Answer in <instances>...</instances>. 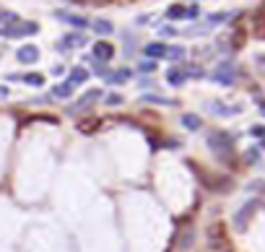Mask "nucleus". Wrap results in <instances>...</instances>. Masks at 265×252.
I'll return each mask as SVG.
<instances>
[{"label": "nucleus", "instance_id": "obj_1", "mask_svg": "<svg viewBox=\"0 0 265 252\" xmlns=\"http://www.w3.org/2000/svg\"><path fill=\"white\" fill-rule=\"evenodd\" d=\"M208 148L218 162H231L234 159V135H229L226 130H213L208 133Z\"/></svg>", "mask_w": 265, "mask_h": 252}, {"label": "nucleus", "instance_id": "obj_2", "mask_svg": "<svg viewBox=\"0 0 265 252\" xmlns=\"http://www.w3.org/2000/svg\"><path fill=\"white\" fill-rule=\"evenodd\" d=\"M39 32V24L37 21H13V24H6L0 26V37L3 39H24V37H34Z\"/></svg>", "mask_w": 265, "mask_h": 252}, {"label": "nucleus", "instance_id": "obj_3", "mask_svg": "<svg viewBox=\"0 0 265 252\" xmlns=\"http://www.w3.org/2000/svg\"><path fill=\"white\" fill-rule=\"evenodd\" d=\"M99 99H104V91L102 88H88L86 91V94L76 102V104H71L68 109H65V112H68V114H78V112H88V109H91Z\"/></svg>", "mask_w": 265, "mask_h": 252}, {"label": "nucleus", "instance_id": "obj_4", "mask_svg": "<svg viewBox=\"0 0 265 252\" xmlns=\"http://www.w3.org/2000/svg\"><path fill=\"white\" fill-rule=\"evenodd\" d=\"M257 205H260V200H247L245 205H242V208L234 213V229H239V232H245L247 229V224H250V218H252V213L257 211Z\"/></svg>", "mask_w": 265, "mask_h": 252}, {"label": "nucleus", "instance_id": "obj_5", "mask_svg": "<svg viewBox=\"0 0 265 252\" xmlns=\"http://www.w3.org/2000/svg\"><path fill=\"white\" fill-rule=\"evenodd\" d=\"M86 34L83 32H73V34H65L57 44H55V50H62V52H68V50H78V47H86Z\"/></svg>", "mask_w": 265, "mask_h": 252}, {"label": "nucleus", "instance_id": "obj_6", "mask_svg": "<svg viewBox=\"0 0 265 252\" xmlns=\"http://www.w3.org/2000/svg\"><path fill=\"white\" fill-rule=\"evenodd\" d=\"M169 21H180V18H197L201 16V11H197V6H190V8H185V6H169L167 8V13H164Z\"/></svg>", "mask_w": 265, "mask_h": 252}, {"label": "nucleus", "instance_id": "obj_7", "mask_svg": "<svg viewBox=\"0 0 265 252\" xmlns=\"http://www.w3.org/2000/svg\"><path fill=\"white\" fill-rule=\"evenodd\" d=\"M16 60L21 65H34V62H39V47H37V44H21V47L16 50Z\"/></svg>", "mask_w": 265, "mask_h": 252}, {"label": "nucleus", "instance_id": "obj_8", "mask_svg": "<svg viewBox=\"0 0 265 252\" xmlns=\"http://www.w3.org/2000/svg\"><path fill=\"white\" fill-rule=\"evenodd\" d=\"M213 81L221 83V86H231L234 83V65L231 62H221L213 71Z\"/></svg>", "mask_w": 265, "mask_h": 252}, {"label": "nucleus", "instance_id": "obj_9", "mask_svg": "<svg viewBox=\"0 0 265 252\" xmlns=\"http://www.w3.org/2000/svg\"><path fill=\"white\" fill-rule=\"evenodd\" d=\"M115 57V47L109 44L107 39H99L96 44H94V60H99V62H109Z\"/></svg>", "mask_w": 265, "mask_h": 252}, {"label": "nucleus", "instance_id": "obj_10", "mask_svg": "<svg viewBox=\"0 0 265 252\" xmlns=\"http://www.w3.org/2000/svg\"><path fill=\"white\" fill-rule=\"evenodd\" d=\"M55 18L62 21V24H68V26H76V29H86V26H88V18L73 16V13H68V11H55Z\"/></svg>", "mask_w": 265, "mask_h": 252}, {"label": "nucleus", "instance_id": "obj_11", "mask_svg": "<svg viewBox=\"0 0 265 252\" xmlns=\"http://www.w3.org/2000/svg\"><path fill=\"white\" fill-rule=\"evenodd\" d=\"M167 50H169V44H164V42H148L143 47V55L148 60H159V57H167Z\"/></svg>", "mask_w": 265, "mask_h": 252}, {"label": "nucleus", "instance_id": "obj_12", "mask_svg": "<svg viewBox=\"0 0 265 252\" xmlns=\"http://www.w3.org/2000/svg\"><path fill=\"white\" fill-rule=\"evenodd\" d=\"M132 78V71L130 68H117V71H109V76L104 78L109 86H122V83H127Z\"/></svg>", "mask_w": 265, "mask_h": 252}, {"label": "nucleus", "instance_id": "obj_13", "mask_svg": "<svg viewBox=\"0 0 265 252\" xmlns=\"http://www.w3.org/2000/svg\"><path fill=\"white\" fill-rule=\"evenodd\" d=\"M187 81V76H185V68L182 65H174V68H169L167 71V83L169 86H182Z\"/></svg>", "mask_w": 265, "mask_h": 252}, {"label": "nucleus", "instance_id": "obj_14", "mask_svg": "<svg viewBox=\"0 0 265 252\" xmlns=\"http://www.w3.org/2000/svg\"><path fill=\"white\" fill-rule=\"evenodd\" d=\"M88 76H91V73H88L86 68H81V65H78V68H71V73H68V83H71L73 88H76V86H83V83L88 81Z\"/></svg>", "mask_w": 265, "mask_h": 252}, {"label": "nucleus", "instance_id": "obj_15", "mask_svg": "<svg viewBox=\"0 0 265 252\" xmlns=\"http://www.w3.org/2000/svg\"><path fill=\"white\" fill-rule=\"evenodd\" d=\"M208 109L213 114H218V117H231V114H239L242 112V107H226V104H221V102H211Z\"/></svg>", "mask_w": 265, "mask_h": 252}, {"label": "nucleus", "instance_id": "obj_16", "mask_svg": "<svg viewBox=\"0 0 265 252\" xmlns=\"http://www.w3.org/2000/svg\"><path fill=\"white\" fill-rule=\"evenodd\" d=\"M99 128H102V120H99V117L78 120V125H76V130H78V133H83V135H91V133H96Z\"/></svg>", "mask_w": 265, "mask_h": 252}, {"label": "nucleus", "instance_id": "obj_17", "mask_svg": "<svg viewBox=\"0 0 265 252\" xmlns=\"http://www.w3.org/2000/svg\"><path fill=\"white\" fill-rule=\"evenodd\" d=\"M182 128L195 133V130H201V128H203V120L197 117V114H192V112H185V114H182Z\"/></svg>", "mask_w": 265, "mask_h": 252}, {"label": "nucleus", "instance_id": "obj_18", "mask_svg": "<svg viewBox=\"0 0 265 252\" xmlns=\"http://www.w3.org/2000/svg\"><path fill=\"white\" fill-rule=\"evenodd\" d=\"M141 102L146 104H164V107H177V99H169V97H156V94H143Z\"/></svg>", "mask_w": 265, "mask_h": 252}, {"label": "nucleus", "instance_id": "obj_19", "mask_svg": "<svg viewBox=\"0 0 265 252\" xmlns=\"http://www.w3.org/2000/svg\"><path fill=\"white\" fill-rule=\"evenodd\" d=\"M52 97H55V99H71V97H73V86H71L68 81L57 83V86L52 88Z\"/></svg>", "mask_w": 265, "mask_h": 252}, {"label": "nucleus", "instance_id": "obj_20", "mask_svg": "<svg viewBox=\"0 0 265 252\" xmlns=\"http://www.w3.org/2000/svg\"><path fill=\"white\" fill-rule=\"evenodd\" d=\"M91 26H94V32H96V34H104V37H109V34L115 32L112 21H107V18H96V21H94Z\"/></svg>", "mask_w": 265, "mask_h": 252}, {"label": "nucleus", "instance_id": "obj_21", "mask_svg": "<svg viewBox=\"0 0 265 252\" xmlns=\"http://www.w3.org/2000/svg\"><path fill=\"white\" fill-rule=\"evenodd\" d=\"M21 81H24L26 86H34V88L44 86V76L42 73H26V76H21Z\"/></svg>", "mask_w": 265, "mask_h": 252}, {"label": "nucleus", "instance_id": "obj_22", "mask_svg": "<svg viewBox=\"0 0 265 252\" xmlns=\"http://www.w3.org/2000/svg\"><path fill=\"white\" fill-rule=\"evenodd\" d=\"M260 156H262V151H260V148H255V146H252V148H247V151H245V164H247V167L260 164Z\"/></svg>", "mask_w": 265, "mask_h": 252}, {"label": "nucleus", "instance_id": "obj_23", "mask_svg": "<svg viewBox=\"0 0 265 252\" xmlns=\"http://www.w3.org/2000/svg\"><path fill=\"white\" fill-rule=\"evenodd\" d=\"M195 242V229L187 226V234H180V249H190Z\"/></svg>", "mask_w": 265, "mask_h": 252}, {"label": "nucleus", "instance_id": "obj_24", "mask_svg": "<svg viewBox=\"0 0 265 252\" xmlns=\"http://www.w3.org/2000/svg\"><path fill=\"white\" fill-rule=\"evenodd\" d=\"M13 21H18V16H16V13H11V11H3V8H0V26L13 24Z\"/></svg>", "mask_w": 265, "mask_h": 252}, {"label": "nucleus", "instance_id": "obj_25", "mask_svg": "<svg viewBox=\"0 0 265 252\" xmlns=\"http://www.w3.org/2000/svg\"><path fill=\"white\" fill-rule=\"evenodd\" d=\"M185 57V47H169L167 50V60H182Z\"/></svg>", "mask_w": 265, "mask_h": 252}, {"label": "nucleus", "instance_id": "obj_26", "mask_svg": "<svg viewBox=\"0 0 265 252\" xmlns=\"http://www.w3.org/2000/svg\"><path fill=\"white\" fill-rule=\"evenodd\" d=\"M94 73H96L99 78H107V76H109V68H107V62H99V60H94Z\"/></svg>", "mask_w": 265, "mask_h": 252}, {"label": "nucleus", "instance_id": "obj_27", "mask_svg": "<svg viewBox=\"0 0 265 252\" xmlns=\"http://www.w3.org/2000/svg\"><path fill=\"white\" fill-rule=\"evenodd\" d=\"M138 71L141 73H153V71H156V62H153V60H141V65H138Z\"/></svg>", "mask_w": 265, "mask_h": 252}, {"label": "nucleus", "instance_id": "obj_28", "mask_svg": "<svg viewBox=\"0 0 265 252\" xmlns=\"http://www.w3.org/2000/svg\"><path fill=\"white\" fill-rule=\"evenodd\" d=\"M125 99H122V94H109L107 97V107H120Z\"/></svg>", "mask_w": 265, "mask_h": 252}, {"label": "nucleus", "instance_id": "obj_29", "mask_svg": "<svg viewBox=\"0 0 265 252\" xmlns=\"http://www.w3.org/2000/svg\"><path fill=\"white\" fill-rule=\"evenodd\" d=\"M250 135H252V138H262V135H265V125H252Z\"/></svg>", "mask_w": 265, "mask_h": 252}, {"label": "nucleus", "instance_id": "obj_30", "mask_svg": "<svg viewBox=\"0 0 265 252\" xmlns=\"http://www.w3.org/2000/svg\"><path fill=\"white\" fill-rule=\"evenodd\" d=\"M159 34H161V37H174V34H177V29H172V26H161V29H159Z\"/></svg>", "mask_w": 265, "mask_h": 252}, {"label": "nucleus", "instance_id": "obj_31", "mask_svg": "<svg viewBox=\"0 0 265 252\" xmlns=\"http://www.w3.org/2000/svg\"><path fill=\"white\" fill-rule=\"evenodd\" d=\"M86 3H88V0H86ZM91 3L94 6H112V0H91Z\"/></svg>", "mask_w": 265, "mask_h": 252}, {"label": "nucleus", "instance_id": "obj_32", "mask_svg": "<svg viewBox=\"0 0 265 252\" xmlns=\"http://www.w3.org/2000/svg\"><path fill=\"white\" fill-rule=\"evenodd\" d=\"M62 73H65L62 65H55V68H52V76H62Z\"/></svg>", "mask_w": 265, "mask_h": 252}, {"label": "nucleus", "instance_id": "obj_33", "mask_svg": "<svg viewBox=\"0 0 265 252\" xmlns=\"http://www.w3.org/2000/svg\"><path fill=\"white\" fill-rule=\"evenodd\" d=\"M143 86L148 88V86H153V81H151V78H141V88H143Z\"/></svg>", "mask_w": 265, "mask_h": 252}, {"label": "nucleus", "instance_id": "obj_34", "mask_svg": "<svg viewBox=\"0 0 265 252\" xmlns=\"http://www.w3.org/2000/svg\"><path fill=\"white\" fill-rule=\"evenodd\" d=\"M71 6H86V0H68Z\"/></svg>", "mask_w": 265, "mask_h": 252}, {"label": "nucleus", "instance_id": "obj_35", "mask_svg": "<svg viewBox=\"0 0 265 252\" xmlns=\"http://www.w3.org/2000/svg\"><path fill=\"white\" fill-rule=\"evenodd\" d=\"M0 97H3V99L8 97V88H6V86H0Z\"/></svg>", "mask_w": 265, "mask_h": 252}, {"label": "nucleus", "instance_id": "obj_36", "mask_svg": "<svg viewBox=\"0 0 265 252\" xmlns=\"http://www.w3.org/2000/svg\"><path fill=\"white\" fill-rule=\"evenodd\" d=\"M260 151H265V135H262V138H260Z\"/></svg>", "mask_w": 265, "mask_h": 252}]
</instances>
